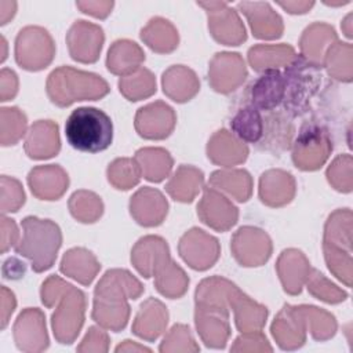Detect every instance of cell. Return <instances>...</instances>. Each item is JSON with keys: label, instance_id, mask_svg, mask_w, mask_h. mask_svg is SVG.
Returning <instances> with one entry per match:
<instances>
[{"label": "cell", "instance_id": "cell-31", "mask_svg": "<svg viewBox=\"0 0 353 353\" xmlns=\"http://www.w3.org/2000/svg\"><path fill=\"white\" fill-rule=\"evenodd\" d=\"M307 290L317 296L319 299H323L330 303H338L343 299H346V292L339 291L336 285L331 284L330 281L325 280V277L317 272L316 269L312 270V274L309 276V283H307Z\"/></svg>", "mask_w": 353, "mask_h": 353}, {"label": "cell", "instance_id": "cell-9", "mask_svg": "<svg viewBox=\"0 0 353 353\" xmlns=\"http://www.w3.org/2000/svg\"><path fill=\"white\" fill-rule=\"evenodd\" d=\"M175 124V114L168 105L163 102L150 103L145 108H141L135 127L139 135L150 139H161L171 134Z\"/></svg>", "mask_w": 353, "mask_h": 353}, {"label": "cell", "instance_id": "cell-22", "mask_svg": "<svg viewBox=\"0 0 353 353\" xmlns=\"http://www.w3.org/2000/svg\"><path fill=\"white\" fill-rule=\"evenodd\" d=\"M230 127L239 138L248 143L258 142L263 135V120L259 110L254 106L240 109L230 121Z\"/></svg>", "mask_w": 353, "mask_h": 353}, {"label": "cell", "instance_id": "cell-39", "mask_svg": "<svg viewBox=\"0 0 353 353\" xmlns=\"http://www.w3.org/2000/svg\"><path fill=\"white\" fill-rule=\"evenodd\" d=\"M1 305H3V310H1V330L6 328L7 323H8V317L10 314L14 312L15 307V298L14 294L10 292L6 287L1 288Z\"/></svg>", "mask_w": 353, "mask_h": 353}, {"label": "cell", "instance_id": "cell-36", "mask_svg": "<svg viewBox=\"0 0 353 353\" xmlns=\"http://www.w3.org/2000/svg\"><path fill=\"white\" fill-rule=\"evenodd\" d=\"M167 341H178V345L174 350H188V352H197L199 346L194 343V339L192 338L189 328L182 324H176L171 328L170 334L164 338Z\"/></svg>", "mask_w": 353, "mask_h": 353}, {"label": "cell", "instance_id": "cell-27", "mask_svg": "<svg viewBox=\"0 0 353 353\" xmlns=\"http://www.w3.org/2000/svg\"><path fill=\"white\" fill-rule=\"evenodd\" d=\"M141 167L137 160L131 159H117L108 170L109 182H112L117 189H130L137 185L141 178Z\"/></svg>", "mask_w": 353, "mask_h": 353}, {"label": "cell", "instance_id": "cell-10", "mask_svg": "<svg viewBox=\"0 0 353 353\" xmlns=\"http://www.w3.org/2000/svg\"><path fill=\"white\" fill-rule=\"evenodd\" d=\"M197 212L204 223L216 229L228 230L237 222V208L215 189L207 188L203 200L197 205Z\"/></svg>", "mask_w": 353, "mask_h": 353}, {"label": "cell", "instance_id": "cell-15", "mask_svg": "<svg viewBox=\"0 0 353 353\" xmlns=\"http://www.w3.org/2000/svg\"><path fill=\"white\" fill-rule=\"evenodd\" d=\"M259 186L261 200L273 207L290 203L295 192L292 176L288 172L280 170L265 172L261 178Z\"/></svg>", "mask_w": 353, "mask_h": 353}, {"label": "cell", "instance_id": "cell-1", "mask_svg": "<svg viewBox=\"0 0 353 353\" xmlns=\"http://www.w3.org/2000/svg\"><path fill=\"white\" fill-rule=\"evenodd\" d=\"M65 135L69 145L76 150L97 153L110 146L113 124L103 110L81 106L74 109L66 119Z\"/></svg>", "mask_w": 353, "mask_h": 353}, {"label": "cell", "instance_id": "cell-30", "mask_svg": "<svg viewBox=\"0 0 353 353\" xmlns=\"http://www.w3.org/2000/svg\"><path fill=\"white\" fill-rule=\"evenodd\" d=\"M1 112L11 121L8 123V120L1 117V143L4 146L14 145L25 134L26 117L17 108H3Z\"/></svg>", "mask_w": 353, "mask_h": 353}, {"label": "cell", "instance_id": "cell-20", "mask_svg": "<svg viewBox=\"0 0 353 353\" xmlns=\"http://www.w3.org/2000/svg\"><path fill=\"white\" fill-rule=\"evenodd\" d=\"M210 183L216 188H222L228 193L233 194L239 201H245L251 196V176L244 170H233V171H215Z\"/></svg>", "mask_w": 353, "mask_h": 353}, {"label": "cell", "instance_id": "cell-18", "mask_svg": "<svg viewBox=\"0 0 353 353\" xmlns=\"http://www.w3.org/2000/svg\"><path fill=\"white\" fill-rule=\"evenodd\" d=\"M307 265L309 263L301 251L295 250L294 268H292V259H291V250H285L281 254L277 269H279L284 290L288 294L296 295L301 292L302 283L307 276Z\"/></svg>", "mask_w": 353, "mask_h": 353}, {"label": "cell", "instance_id": "cell-5", "mask_svg": "<svg viewBox=\"0 0 353 353\" xmlns=\"http://www.w3.org/2000/svg\"><path fill=\"white\" fill-rule=\"evenodd\" d=\"M319 65L302 57H294L292 62L285 69L284 77V98L285 109L294 114L305 110L306 102L319 87L320 83Z\"/></svg>", "mask_w": 353, "mask_h": 353}, {"label": "cell", "instance_id": "cell-14", "mask_svg": "<svg viewBox=\"0 0 353 353\" xmlns=\"http://www.w3.org/2000/svg\"><path fill=\"white\" fill-rule=\"evenodd\" d=\"M25 150L32 159H47L59 150V138L57 124L47 121L34 123L26 138Z\"/></svg>", "mask_w": 353, "mask_h": 353}, {"label": "cell", "instance_id": "cell-40", "mask_svg": "<svg viewBox=\"0 0 353 353\" xmlns=\"http://www.w3.org/2000/svg\"><path fill=\"white\" fill-rule=\"evenodd\" d=\"M120 350H146V352H149L150 349H148V347H145V346L135 345V343L131 345V341H124V345H119V346L116 347V352H120Z\"/></svg>", "mask_w": 353, "mask_h": 353}, {"label": "cell", "instance_id": "cell-24", "mask_svg": "<svg viewBox=\"0 0 353 353\" xmlns=\"http://www.w3.org/2000/svg\"><path fill=\"white\" fill-rule=\"evenodd\" d=\"M113 46L120 51V54H123V58L108 55L106 63H108V69L112 73H116V74L130 73L135 70L139 66V63L145 59L142 50L132 41L119 40Z\"/></svg>", "mask_w": 353, "mask_h": 353}, {"label": "cell", "instance_id": "cell-4", "mask_svg": "<svg viewBox=\"0 0 353 353\" xmlns=\"http://www.w3.org/2000/svg\"><path fill=\"white\" fill-rule=\"evenodd\" d=\"M97 287L112 292V296L108 294L95 292L92 319L106 328H112L113 331H120L121 328L125 327L128 314H130V306L125 302L127 299L125 295L135 299L142 294L143 287L139 284L132 287H124L121 290L116 288L117 284H116L114 270L106 272V274L98 283Z\"/></svg>", "mask_w": 353, "mask_h": 353}, {"label": "cell", "instance_id": "cell-2", "mask_svg": "<svg viewBox=\"0 0 353 353\" xmlns=\"http://www.w3.org/2000/svg\"><path fill=\"white\" fill-rule=\"evenodd\" d=\"M22 228L23 239L15 245V251L30 259L34 272L50 269L62 241L58 225L50 219L28 216L22 221Z\"/></svg>", "mask_w": 353, "mask_h": 353}, {"label": "cell", "instance_id": "cell-26", "mask_svg": "<svg viewBox=\"0 0 353 353\" xmlns=\"http://www.w3.org/2000/svg\"><path fill=\"white\" fill-rule=\"evenodd\" d=\"M119 87L130 101H139L156 91V81L148 69H138L137 73L123 77L119 81Z\"/></svg>", "mask_w": 353, "mask_h": 353}, {"label": "cell", "instance_id": "cell-21", "mask_svg": "<svg viewBox=\"0 0 353 353\" xmlns=\"http://www.w3.org/2000/svg\"><path fill=\"white\" fill-rule=\"evenodd\" d=\"M95 258L90 251H85L83 248H74L65 254L61 263V270L65 274H69L74 280L80 281L81 284L87 285L92 281V279L95 277L101 266H81V265L91 262Z\"/></svg>", "mask_w": 353, "mask_h": 353}, {"label": "cell", "instance_id": "cell-33", "mask_svg": "<svg viewBox=\"0 0 353 353\" xmlns=\"http://www.w3.org/2000/svg\"><path fill=\"white\" fill-rule=\"evenodd\" d=\"M70 211L74 218H79L81 222H87V210L91 208L99 214H102V203L98 196L91 192H76L70 197Z\"/></svg>", "mask_w": 353, "mask_h": 353}, {"label": "cell", "instance_id": "cell-28", "mask_svg": "<svg viewBox=\"0 0 353 353\" xmlns=\"http://www.w3.org/2000/svg\"><path fill=\"white\" fill-rule=\"evenodd\" d=\"M208 156L218 153L221 150H223L225 154V160H223V165L229 167L230 164H236V163H241L245 160L247 154H248V149L244 143L239 142L237 139H234L233 137H229L228 139V146L225 145V130L218 131L211 142H208Z\"/></svg>", "mask_w": 353, "mask_h": 353}, {"label": "cell", "instance_id": "cell-11", "mask_svg": "<svg viewBox=\"0 0 353 353\" xmlns=\"http://www.w3.org/2000/svg\"><path fill=\"white\" fill-rule=\"evenodd\" d=\"M131 214L138 223L143 226H156L163 222L164 215L157 211L167 214V201L159 190L143 188L131 197Z\"/></svg>", "mask_w": 353, "mask_h": 353}, {"label": "cell", "instance_id": "cell-16", "mask_svg": "<svg viewBox=\"0 0 353 353\" xmlns=\"http://www.w3.org/2000/svg\"><path fill=\"white\" fill-rule=\"evenodd\" d=\"M167 309L163 306V303L154 298H150L141 305L132 330L138 336L146 341H154L167 325Z\"/></svg>", "mask_w": 353, "mask_h": 353}, {"label": "cell", "instance_id": "cell-35", "mask_svg": "<svg viewBox=\"0 0 353 353\" xmlns=\"http://www.w3.org/2000/svg\"><path fill=\"white\" fill-rule=\"evenodd\" d=\"M108 345H109L108 335L103 331H101L99 328L91 327L88 334L83 339L81 345L77 347V350L79 352H88V350L106 352L108 350Z\"/></svg>", "mask_w": 353, "mask_h": 353}, {"label": "cell", "instance_id": "cell-38", "mask_svg": "<svg viewBox=\"0 0 353 353\" xmlns=\"http://www.w3.org/2000/svg\"><path fill=\"white\" fill-rule=\"evenodd\" d=\"M25 272H26V265L22 261L17 259V258H8L4 262V266H3L4 279L18 280V279L23 277Z\"/></svg>", "mask_w": 353, "mask_h": 353}, {"label": "cell", "instance_id": "cell-37", "mask_svg": "<svg viewBox=\"0 0 353 353\" xmlns=\"http://www.w3.org/2000/svg\"><path fill=\"white\" fill-rule=\"evenodd\" d=\"M17 94V74L10 69L1 70V101H8Z\"/></svg>", "mask_w": 353, "mask_h": 353}, {"label": "cell", "instance_id": "cell-19", "mask_svg": "<svg viewBox=\"0 0 353 353\" xmlns=\"http://www.w3.org/2000/svg\"><path fill=\"white\" fill-rule=\"evenodd\" d=\"M203 172L193 168L182 165L174 174L172 179L165 186L167 192L178 201H192L197 190L203 183Z\"/></svg>", "mask_w": 353, "mask_h": 353}, {"label": "cell", "instance_id": "cell-12", "mask_svg": "<svg viewBox=\"0 0 353 353\" xmlns=\"http://www.w3.org/2000/svg\"><path fill=\"white\" fill-rule=\"evenodd\" d=\"M284 98V77L276 69L265 70L251 87L252 106L272 110Z\"/></svg>", "mask_w": 353, "mask_h": 353}, {"label": "cell", "instance_id": "cell-13", "mask_svg": "<svg viewBox=\"0 0 353 353\" xmlns=\"http://www.w3.org/2000/svg\"><path fill=\"white\" fill-rule=\"evenodd\" d=\"M229 303L234 309L236 325L241 332H255L256 328L261 330L265 324L268 316L266 307L251 301L236 285L229 295Z\"/></svg>", "mask_w": 353, "mask_h": 353}, {"label": "cell", "instance_id": "cell-23", "mask_svg": "<svg viewBox=\"0 0 353 353\" xmlns=\"http://www.w3.org/2000/svg\"><path fill=\"white\" fill-rule=\"evenodd\" d=\"M159 274L156 280L157 290L170 298H178L185 294L189 280L186 279V274L183 270L176 266L171 259L164 262L159 268Z\"/></svg>", "mask_w": 353, "mask_h": 353}, {"label": "cell", "instance_id": "cell-8", "mask_svg": "<svg viewBox=\"0 0 353 353\" xmlns=\"http://www.w3.org/2000/svg\"><path fill=\"white\" fill-rule=\"evenodd\" d=\"M196 325L210 347H225L230 334L228 307L196 305Z\"/></svg>", "mask_w": 353, "mask_h": 353}, {"label": "cell", "instance_id": "cell-25", "mask_svg": "<svg viewBox=\"0 0 353 353\" xmlns=\"http://www.w3.org/2000/svg\"><path fill=\"white\" fill-rule=\"evenodd\" d=\"M135 160L139 164L141 171L145 174V178L153 182H160L168 174L167 171H164L156 164L172 167V160L168 152L164 149H150V148L139 149L137 152Z\"/></svg>", "mask_w": 353, "mask_h": 353}, {"label": "cell", "instance_id": "cell-17", "mask_svg": "<svg viewBox=\"0 0 353 353\" xmlns=\"http://www.w3.org/2000/svg\"><path fill=\"white\" fill-rule=\"evenodd\" d=\"M28 182L33 193L46 183L47 186L41 199L57 200L68 188L69 181H68V175L61 167L46 165V167H36L34 170H32L29 172Z\"/></svg>", "mask_w": 353, "mask_h": 353}, {"label": "cell", "instance_id": "cell-29", "mask_svg": "<svg viewBox=\"0 0 353 353\" xmlns=\"http://www.w3.org/2000/svg\"><path fill=\"white\" fill-rule=\"evenodd\" d=\"M95 25L87 23L85 21H79L76 22L68 34V43H69V48H73L76 46H79L80 43H84L83 47L77 51V54L73 57V59L80 61V62H95L98 59V57L90 50V47L85 44L87 43V37L91 36V33L95 30Z\"/></svg>", "mask_w": 353, "mask_h": 353}, {"label": "cell", "instance_id": "cell-3", "mask_svg": "<svg viewBox=\"0 0 353 353\" xmlns=\"http://www.w3.org/2000/svg\"><path fill=\"white\" fill-rule=\"evenodd\" d=\"M47 92L54 103L68 106L74 101L101 98L109 92V85L97 74L63 66L50 74Z\"/></svg>", "mask_w": 353, "mask_h": 353}, {"label": "cell", "instance_id": "cell-6", "mask_svg": "<svg viewBox=\"0 0 353 353\" xmlns=\"http://www.w3.org/2000/svg\"><path fill=\"white\" fill-rule=\"evenodd\" d=\"M84 294L73 285H69L66 299L52 314L54 335L61 343H72L79 335L84 320Z\"/></svg>", "mask_w": 353, "mask_h": 353}, {"label": "cell", "instance_id": "cell-34", "mask_svg": "<svg viewBox=\"0 0 353 353\" xmlns=\"http://www.w3.org/2000/svg\"><path fill=\"white\" fill-rule=\"evenodd\" d=\"M232 352H243V350H258V352H272V346L268 343V339L262 335L261 331H255V334L244 332V335L239 336L234 341V345L230 349Z\"/></svg>", "mask_w": 353, "mask_h": 353}, {"label": "cell", "instance_id": "cell-7", "mask_svg": "<svg viewBox=\"0 0 353 353\" xmlns=\"http://www.w3.org/2000/svg\"><path fill=\"white\" fill-rule=\"evenodd\" d=\"M14 339L19 350L41 352L48 346L44 314L39 309L28 307L17 319Z\"/></svg>", "mask_w": 353, "mask_h": 353}, {"label": "cell", "instance_id": "cell-32", "mask_svg": "<svg viewBox=\"0 0 353 353\" xmlns=\"http://www.w3.org/2000/svg\"><path fill=\"white\" fill-rule=\"evenodd\" d=\"M39 51L41 55H44L46 58H48L50 61L52 59L54 55V46H52V40L48 36L43 43H40L39 46H30V43L19 33L17 37V46H15V58L17 62L22 66V68H28V63L32 58V52Z\"/></svg>", "mask_w": 353, "mask_h": 353}]
</instances>
